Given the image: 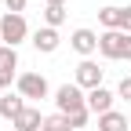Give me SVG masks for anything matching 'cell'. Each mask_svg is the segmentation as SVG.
<instances>
[{
    "label": "cell",
    "instance_id": "4fadbf2b",
    "mask_svg": "<svg viewBox=\"0 0 131 131\" xmlns=\"http://www.w3.org/2000/svg\"><path fill=\"white\" fill-rule=\"evenodd\" d=\"M98 131H127V117L117 113V109H109V113L98 117Z\"/></svg>",
    "mask_w": 131,
    "mask_h": 131
},
{
    "label": "cell",
    "instance_id": "8992f818",
    "mask_svg": "<svg viewBox=\"0 0 131 131\" xmlns=\"http://www.w3.org/2000/svg\"><path fill=\"white\" fill-rule=\"evenodd\" d=\"M15 80H18V51L4 44V47H0V91L11 88Z\"/></svg>",
    "mask_w": 131,
    "mask_h": 131
},
{
    "label": "cell",
    "instance_id": "8fae6325",
    "mask_svg": "<svg viewBox=\"0 0 131 131\" xmlns=\"http://www.w3.org/2000/svg\"><path fill=\"white\" fill-rule=\"evenodd\" d=\"M26 106H29V102H26L18 91H4V95H0V117H7V120H15Z\"/></svg>",
    "mask_w": 131,
    "mask_h": 131
},
{
    "label": "cell",
    "instance_id": "e0dca14e",
    "mask_svg": "<svg viewBox=\"0 0 131 131\" xmlns=\"http://www.w3.org/2000/svg\"><path fill=\"white\" fill-rule=\"evenodd\" d=\"M117 98H127V102H131V77H124L117 84Z\"/></svg>",
    "mask_w": 131,
    "mask_h": 131
},
{
    "label": "cell",
    "instance_id": "2e32d148",
    "mask_svg": "<svg viewBox=\"0 0 131 131\" xmlns=\"http://www.w3.org/2000/svg\"><path fill=\"white\" fill-rule=\"evenodd\" d=\"M26 4H29V0H4L7 15H22V11H26Z\"/></svg>",
    "mask_w": 131,
    "mask_h": 131
},
{
    "label": "cell",
    "instance_id": "7c38bea8",
    "mask_svg": "<svg viewBox=\"0 0 131 131\" xmlns=\"http://www.w3.org/2000/svg\"><path fill=\"white\" fill-rule=\"evenodd\" d=\"M98 22H102V29H120L124 26V4H106L98 11Z\"/></svg>",
    "mask_w": 131,
    "mask_h": 131
},
{
    "label": "cell",
    "instance_id": "9c48e42d",
    "mask_svg": "<svg viewBox=\"0 0 131 131\" xmlns=\"http://www.w3.org/2000/svg\"><path fill=\"white\" fill-rule=\"evenodd\" d=\"M113 102H117V95H113L109 88H95V91H88V109L95 113V117L109 113V109H113Z\"/></svg>",
    "mask_w": 131,
    "mask_h": 131
},
{
    "label": "cell",
    "instance_id": "44dd1931",
    "mask_svg": "<svg viewBox=\"0 0 131 131\" xmlns=\"http://www.w3.org/2000/svg\"><path fill=\"white\" fill-rule=\"evenodd\" d=\"M0 4H4V0H0Z\"/></svg>",
    "mask_w": 131,
    "mask_h": 131
},
{
    "label": "cell",
    "instance_id": "9a60e30c",
    "mask_svg": "<svg viewBox=\"0 0 131 131\" xmlns=\"http://www.w3.org/2000/svg\"><path fill=\"white\" fill-rule=\"evenodd\" d=\"M40 131H73V124H69V117H62V113H51V117H44Z\"/></svg>",
    "mask_w": 131,
    "mask_h": 131
},
{
    "label": "cell",
    "instance_id": "277c9868",
    "mask_svg": "<svg viewBox=\"0 0 131 131\" xmlns=\"http://www.w3.org/2000/svg\"><path fill=\"white\" fill-rule=\"evenodd\" d=\"M0 37H4V44H7V47H18V44L29 37L26 15H7V11H4V18H0Z\"/></svg>",
    "mask_w": 131,
    "mask_h": 131
},
{
    "label": "cell",
    "instance_id": "52a82bcc",
    "mask_svg": "<svg viewBox=\"0 0 131 131\" xmlns=\"http://www.w3.org/2000/svg\"><path fill=\"white\" fill-rule=\"evenodd\" d=\"M69 47H73L77 55L91 58V55L98 51V33H95V29H73V37H69Z\"/></svg>",
    "mask_w": 131,
    "mask_h": 131
},
{
    "label": "cell",
    "instance_id": "ffe728a7",
    "mask_svg": "<svg viewBox=\"0 0 131 131\" xmlns=\"http://www.w3.org/2000/svg\"><path fill=\"white\" fill-rule=\"evenodd\" d=\"M0 47H4V37H0Z\"/></svg>",
    "mask_w": 131,
    "mask_h": 131
},
{
    "label": "cell",
    "instance_id": "5b68a950",
    "mask_svg": "<svg viewBox=\"0 0 131 131\" xmlns=\"http://www.w3.org/2000/svg\"><path fill=\"white\" fill-rule=\"evenodd\" d=\"M102 73H106V69H102L95 58H84V62L77 66V80H73V84H80L84 91H95V88H102Z\"/></svg>",
    "mask_w": 131,
    "mask_h": 131
},
{
    "label": "cell",
    "instance_id": "d6986e66",
    "mask_svg": "<svg viewBox=\"0 0 131 131\" xmlns=\"http://www.w3.org/2000/svg\"><path fill=\"white\" fill-rule=\"evenodd\" d=\"M44 4H58V7H66V0H44Z\"/></svg>",
    "mask_w": 131,
    "mask_h": 131
},
{
    "label": "cell",
    "instance_id": "3957f363",
    "mask_svg": "<svg viewBox=\"0 0 131 131\" xmlns=\"http://www.w3.org/2000/svg\"><path fill=\"white\" fill-rule=\"evenodd\" d=\"M15 91H18L26 102H37V98H47V95H51V88H47V77H44V73H18Z\"/></svg>",
    "mask_w": 131,
    "mask_h": 131
},
{
    "label": "cell",
    "instance_id": "ac0fdd59",
    "mask_svg": "<svg viewBox=\"0 0 131 131\" xmlns=\"http://www.w3.org/2000/svg\"><path fill=\"white\" fill-rule=\"evenodd\" d=\"M120 29H124V33H131V4L124 7V26H120Z\"/></svg>",
    "mask_w": 131,
    "mask_h": 131
},
{
    "label": "cell",
    "instance_id": "ba28073f",
    "mask_svg": "<svg viewBox=\"0 0 131 131\" xmlns=\"http://www.w3.org/2000/svg\"><path fill=\"white\" fill-rule=\"evenodd\" d=\"M58 44H62V37H58V29H51V26H44V29L33 33V47H37L40 55H55Z\"/></svg>",
    "mask_w": 131,
    "mask_h": 131
},
{
    "label": "cell",
    "instance_id": "7a4b0ae2",
    "mask_svg": "<svg viewBox=\"0 0 131 131\" xmlns=\"http://www.w3.org/2000/svg\"><path fill=\"white\" fill-rule=\"evenodd\" d=\"M55 106H58V113L62 117H80V113H91L88 109V91L80 88V84H62L58 91H55Z\"/></svg>",
    "mask_w": 131,
    "mask_h": 131
},
{
    "label": "cell",
    "instance_id": "6da1fadb",
    "mask_svg": "<svg viewBox=\"0 0 131 131\" xmlns=\"http://www.w3.org/2000/svg\"><path fill=\"white\" fill-rule=\"evenodd\" d=\"M98 55L109 62H131V33L124 29H102L98 33Z\"/></svg>",
    "mask_w": 131,
    "mask_h": 131
},
{
    "label": "cell",
    "instance_id": "5bb4252c",
    "mask_svg": "<svg viewBox=\"0 0 131 131\" xmlns=\"http://www.w3.org/2000/svg\"><path fill=\"white\" fill-rule=\"evenodd\" d=\"M62 22H66V7H58V4H44V26L58 29Z\"/></svg>",
    "mask_w": 131,
    "mask_h": 131
},
{
    "label": "cell",
    "instance_id": "30bf717a",
    "mask_svg": "<svg viewBox=\"0 0 131 131\" xmlns=\"http://www.w3.org/2000/svg\"><path fill=\"white\" fill-rule=\"evenodd\" d=\"M11 127H15V131H40V127H44V113H40L37 106H26L18 117L11 120Z\"/></svg>",
    "mask_w": 131,
    "mask_h": 131
}]
</instances>
